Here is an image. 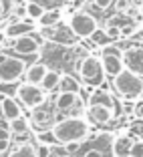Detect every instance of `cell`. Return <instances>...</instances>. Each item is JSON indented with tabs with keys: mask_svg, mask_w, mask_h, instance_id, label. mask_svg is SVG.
<instances>
[{
	"mask_svg": "<svg viewBox=\"0 0 143 157\" xmlns=\"http://www.w3.org/2000/svg\"><path fill=\"white\" fill-rule=\"evenodd\" d=\"M51 133L55 143L60 147L67 143H81L89 137V123L83 117H65L52 125Z\"/></svg>",
	"mask_w": 143,
	"mask_h": 157,
	"instance_id": "cell-1",
	"label": "cell"
},
{
	"mask_svg": "<svg viewBox=\"0 0 143 157\" xmlns=\"http://www.w3.org/2000/svg\"><path fill=\"white\" fill-rule=\"evenodd\" d=\"M113 89L125 101H139L143 97V78L141 75L123 69L117 77H113Z\"/></svg>",
	"mask_w": 143,
	"mask_h": 157,
	"instance_id": "cell-2",
	"label": "cell"
},
{
	"mask_svg": "<svg viewBox=\"0 0 143 157\" xmlns=\"http://www.w3.org/2000/svg\"><path fill=\"white\" fill-rule=\"evenodd\" d=\"M77 73H79V78L91 89H99L105 83V77H107L103 63H101V56H95V55H85L79 60Z\"/></svg>",
	"mask_w": 143,
	"mask_h": 157,
	"instance_id": "cell-3",
	"label": "cell"
},
{
	"mask_svg": "<svg viewBox=\"0 0 143 157\" xmlns=\"http://www.w3.org/2000/svg\"><path fill=\"white\" fill-rule=\"evenodd\" d=\"M26 63L18 56H12L8 52L0 51V83L10 85V83H18L20 78L26 73Z\"/></svg>",
	"mask_w": 143,
	"mask_h": 157,
	"instance_id": "cell-4",
	"label": "cell"
},
{
	"mask_svg": "<svg viewBox=\"0 0 143 157\" xmlns=\"http://www.w3.org/2000/svg\"><path fill=\"white\" fill-rule=\"evenodd\" d=\"M52 107L55 111L60 113L59 119L65 117H81L79 113L83 111V97L79 93H56L52 99Z\"/></svg>",
	"mask_w": 143,
	"mask_h": 157,
	"instance_id": "cell-5",
	"label": "cell"
},
{
	"mask_svg": "<svg viewBox=\"0 0 143 157\" xmlns=\"http://www.w3.org/2000/svg\"><path fill=\"white\" fill-rule=\"evenodd\" d=\"M69 26H71V30L77 34V38H91L93 34L99 30L97 18H95L93 14H89L87 10L73 12V16H71V20H69Z\"/></svg>",
	"mask_w": 143,
	"mask_h": 157,
	"instance_id": "cell-6",
	"label": "cell"
},
{
	"mask_svg": "<svg viewBox=\"0 0 143 157\" xmlns=\"http://www.w3.org/2000/svg\"><path fill=\"white\" fill-rule=\"evenodd\" d=\"M16 99L22 103L26 109H37V107L44 105L48 101V93L38 85H30V83H22L16 89Z\"/></svg>",
	"mask_w": 143,
	"mask_h": 157,
	"instance_id": "cell-7",
	"label": "cell"
},
{
	"mask_svg": "<svg viewBox=\"0 0 143 157\" xmlns=\"http://www.w3.org/2000/svg\"><path fill=\"white\" fill-rule=\"evenodd\" d=\"M41 36L44 40L52 42V44H60V46H73L77 44V34L71 30V26L59 22L55 26H46L41 28Z\"/></svg>",
	"mask_w": 143,
	"mask_h": 157,
	"instance_id": "cell-8",
	"label": "cell"
},
{
	"mask_svg": "<svg viewBox=\"0 0 143 157\" xmlns=\"http://www.w3.org/2000/svg\"><path fill=\"white\" fill-rule=\"evenodd\" d=\"M101 63H103V69H105L107 77H117V75L125 69V65H123V51H121L117 44L103 46Z\"/></svg>",
	"mask_w": 143,
	"mask_h": 157,
	"instance_id": "cell-9",
	"label": "cell"
},
{
	"mask_svg": "<svg viewBox=\"0 0 143 157\" xmlns=\"http://www.w3.org/2000/svg\"><path fill=\"white\" fill-rule=\"evenodd\" d=\"M56 123V115H55V107L48 109V101L44 105L37 107L30 111V127H34L37 131H44V129H52V125Z\"/></svg>",
	"mask_w": 143,
	"mask_h": 157,
	"instance_id": "cell-10",
	"label": "cell"
},
{
	"mask_svg": "<svg viewBox=\"0 0 143 157\" xmlns=\"http://www.w3.org/2000/svg\"><path fill=\"white\" fill-rule=\"evenodd\" d=\"M123 65L127 71L143 77V42L129 44L123 51Z\"/></svg>",
	"mask_w": 143,
	"mask_h": 157,
	"instance_id": "cell-11",
	"label": "cell"
},
{
	"mask_svg": "<svg viewBox=\"0 0 143 157\" xmlns=\"http://www.w3.org/2000/svg\"><path fill=\"white\" fill-rule=\"evenodd\" d=\"M12 51L16 52V55H22V56H34V55L41 52V42L30 33V34H24V36H20V38H14L12 40Z\"/></svg>",
	"mask_w": 143,
	"mask_h": 157,
	"instance_id": "cell-12",
	"label": "cell"
},
{
	"mask_svg": "<svg viewBox=\"0 0 143 157\" xmlns=\"http://www.w3.org/2000/svg\"><path fill=\"white\" fill-rule=\"evenodd\" d=\"M85 115H87V119L91 121V123H95V125H109L111 121L115 119L117 111L107 109V107H99V105H89L87 109H85Z\"/></svg>",
	"mask_w": 143,
	"mask_h": 157,
	"instance_id": "cell-13",
	"label": "cell"
},
{
	"mask_svg": "<svg viewBox=\"0 0 143 157\" xmlns=\"http://www.w3.org/2000/svg\"><path fill=\"white\" fill-rule=\"evenodd\" d=\"M34 30L33 22L30 20H12L4 26V33H6V38L8 40H14V38H20L24 34H30Z\"/></svg>",
	"mask_w": 143,
	"mask_h": 157,
	"instance_id": "cell-14",
	"label": "cell"
},
{
	"mask_svg": "<svg viewBox=\"0 0 143 157\" xmlns=\"http://www.w3.org/2000/svg\"><path fill=\"white\" fill-rule=\"evenodd\" d=\"M46 73H48V67L46 63H33L30 67H26V73H24V83H30V85H38L41 87L42 81H44Z\"/></svg>",
	"mask_w": 143,
	"mask_h": 157,
	"instance_id": "cell-15",
	"label": "cell"
},
{
	"mask_svg": "<svg viewBox=\"0 0 143 157\" xmlns=\"http://www.w3.org/2000/svg\"><path fill=\"white\" fill-rule=\"evenodd\" d=\"M0 115L4 117L6 121L18 119L22 117V109H20L18 101L12 97H0Z\"/></svg>",
	"mask_w": 143,
	"mask_h": 157,
	"instance_id": "cell-16",
	"label": "cell"
},
{
	"mask_svg": "<svg viewBox=\"0 0 143 157\" xmlns=\"http://www.w3.org/2000/svg\"><path fill=\"white\" fill-rule=\"evenodd\" d=\"M87 101L89 105H99V107H107V109L117 111V103L113 99V95H109V91H103V89H93Z\"/></svg>",
	"mask_w": 143,
	"mask_h": 157,
	"instance_id": "cell-17",
	"label": "cell"
},
{
	"mask_svg": "<svg viewBox=\"0 0 143 157\" xmlns=\"http://www.w3.org/2000/svg\"><path fill=\"white\" fill-rule=\"evenodd\" d=\"M133 141L135 139L125 137V135L115 137L113 143H111V153H113V157H129V151H131V147H133Z\"/></svg>",
	"mask_w": 143,
	"mask_h": 157,
	"instance_id": "cell-18",
	"label": "cell"
},
{
	"mask_svg": "<svg viewBox=\"0 0 143 157\" xmlns=\"http://www.w3.org/2000/svg\"><path fill=\"white\" fill-rule=\"evenodd\" d=\"M8 157H38L37 155V143L33 141H22V143L14 145Z\"/></svg>",
	"mask_w": 143,
	"mask_h": 157,
	"instance_id": "cell-19",
	"label": "cell"
},
{
	"mask_svg": "<svg viewBox=\"0 0 143 157\" xmlns=\"http://www.w3.org/2000/svg\"><path fill=\"white\" fill-rule=\"evenodd\" d=\"M10 129V133L12 135H26L28 131H30V121L26 119V117H18V119H12V121H8V125H6Z\"/></svg>",
	"mask_w": 143,
	"mask_h": 157,
	"instance_id": "cell-20",
	"label": "cell"
},
{
	"mask_svg": "<svg viewBox=\"0 0 143 157\" xmlns=\"http://www.w3.org/2000/svg\"><path fill=\"white\" fill-rule=\"evenodd\" d=\"M60 16H63V10H60V8H52V10H46V12L42 14V16L37 20V22L41 24V28L55 26V24L60 22Z\"/></svg>",
	"mask_w": 143,
	"mask_h": 157,
	"instance_id": "cell-21",
	"label": "cell"
},
{
	"mask_svg": "<svg viewBox=\"0 0 143 157\" xmlns=\"http://www.w3.org/2000/svg\"><path fill=\"white\" fill-rule=\"evenodd\" d=\"M60 77H63V75H60L59 71L48 69V73H46V77H44V81H42V85H41V87L44 89L46 93L55 91V89H59V85H60Z\"/></svg>",
	"mask_w": 143,
	"mask_h": 157,
	"instance_id": "cell-22",
	"label": "cell"
},
{
	"mask_svg": "<svg viewBox=\"0 0 143 157\" xmlns=\"http://www.w3.org/2000/svg\"><path fill=\"white\" fill-rule=\"evenodd\" d=\"M59 91L60 93H79V91H81V85H79V81L75 77H71V75H63V77H60Z\"/></svg>",
	"mask_w": 143,
	"mask_h": 157,
	"instance_id": "cell-23",
	"label": "cell"
},
{
	"mask_svg": "<svg viewBox=\"0 0 143 157\" xmlns=\"http://www.w3.org/2000/svg\"><path fill=\"white\" fill-rule=\"evenodd\" d=\"M44 6L38 4V2H34V0H30V2H26V18L28 20H38L44 14Z\"/></svg>",
	"mask_w": 143,
	"mask_h": 157,
	"instance_id": "cell-24",
	"label": "cell"
},
{
	"mask_svg": "<svg viewBox=\"0 0 143 157\" xmlns=\"http://www.w3.org/2000/svg\"><path fill=\"white\" fill-rule=\"evenodd\" d=\"M91 38H93V44H95V46H105V44H109V40H111V38L107 36V33H105V30H101V28H99Z\"/></svg>",
	"mask_w": 143,
	"mask_h": 157,
	"instance_id": "cell-25",
	"label": "cell"
},
{
	"mask_svg": "<svg viewBox=\"0 0 143 157\" xmlns=\"http://www.w3.org/2000/svg\"><path fill=\"white\" fill-rule=\"evenodd\" d=\"M133 6V2L131 0H115L113 2V8H115L117 14H127V10Z\"/></svg>",
	"mask_w": 143,
	"mask_h": 157,
	"instance_id": "cell-26",
	"label": "cell"
},
{
	"mask_svg": "<svg viewBox=\"0 0 143 157\" xmlns=\"http://www.w3.org/2000/svg\"><path fill=\"white\" fill-rule=\"evenodd\" d=\"M129 129H131V133H133L137 139H143V119H135V121H131Z\"/></svg>",
	"mask_w": 143,
	"mask_h": 157,
	"instance_id": "cell-27",
	"label": "cell"
},
{
	"mask_svg": "<svg viewBox=\"0 0 143 157\" xmlns=\"http://www.w3.org/2000/svg\"><path fill=\"white\" fill-rule=\"evenodd\" d=\"M107 33V36L111 38V40H119L121 38V28L119 26H111V24H105V28H103Z\"/></svg>",
	"mask_w": 143,
	"mask_h": 157,
	"instance_id": "cell-28",
	"label": "cell"
},
{
	"mask_svg": "<svg viewBox=\"0 0 143 157\" xmlns=\"http://www.w3.org/2000/svg\"><path fill=\"white\" fill-rule=\"evenodd\" d=\"M129 157H143V139H135L133 147L129 151Z\"/></svg>",
	"mask_w": 143,
	"mask_h": 157,
	"instance_id": "cell-29",
	"label": "cell"
},
{
	"mask_svg": "<svg viewBox=\"0 0 143 157\" xmlns=\"http://www.w3.org/2000/svg\"><path fill=\"white\" fill-rule=\"evenodd\" d=\"M14 10V2L12 0H0V20L6 16V12Z\"/></svg>",
	"mask_w": 143,
	"mask_h": 157,
	"instance_id": "cell-30",
	"label": "cell"
},
{
	"mask_svg": "<svg viewBox=\"0 0 143 157\" xmlns=\"http://www.w3.org/2000/svg\"><path fill=\"white\" fill-rule=\"evenodd\" d=\"M37 155L38 157H51V147L46 143H41V141H38L37 143Z\"/></svg>",
	"mask_w": 143,
	"mask_h": 157,
	"instance_id": "cell-31",
	"label": "cell"
},
{
	"mask_svg": "<svg viewBox=\"0 0 143 157\" xmlns=\"http://www.w3.org/2000/svg\"><path fill=\"white\" fill-rule=\"evenodd\" d=\"M113 2H115V0H93L95 8H99V10H109L111 6H113Z\"/></svg>",
	"mask_w": 143,
	"mask_h": 157,
	"instance_id": "cell-32",
	"label": "cell"
},
{
	"mask_svg": "<svg viewBox=\"0 0 143 157\" xmlns=\"http://www.w3.org/2000/svg\"><path fill=\"white\" fill-rule=\"evenodd\" d=\"M63 149H65L67 155H75L81 149V143H67V145H63Z\"/></svg>",
	"mask_w": 143,
	"mask_h": 157,
	"instance_id": "cell-33",
	"label": "cell"
},
{
	"mask_svg": "<svg viewBox=\"0 0 143 157\" xmlns=\"http://www.w3.org/2000/svg\"><path fill=\"white\" fill-rule=\"evenodd\" d=\"M133 117H135V119H143V101H135V105H133Z\"/></svg>",
	"mask_w": 143,
	"mask_h": 157,
	"instance_id": "cell-34",
	"label": "cell"
},
{
	"mask_svg": "<svg viewBox=\"0 0 143 157\" xmlns=\"http://www.w3.org/2000/svg\"><path fill=\"white\" fill-rule=\"evenodd\" d=\"M83 157H105V153H103L99 147H91V149H87V151H85Z\"/></svg>",
	"mask_w": 143,
	"mask_h": 157,
	"instance_id": "cell-35",
	"label": "cell"
},
{
	"mask_svg": "<svg viewBox=\"0 0 143 157\" xmlns=\"http://www.w3.org/2000/svg\"><path fill=\"white\" fill-rule=\"evenodd\" d=\"M12 12L16 14L18 18H24V16H26V4H16V6H14V10H12Z\"/></svg>",
	"mask_w": 143,
	"mask_h": 157,
	"instance_id": "cell-36",
	"label": "cell"
},
{
	"mask_svg": "<svg viewBox=\"0 0 143 157\" xmlns=\"http://www.w3.org/2000/svg\"><path fill=\"white\" fill-rule=\"evenodd\" d=\"M10 129L8 127H0V141H6V139H10Z\"/></svg>",
	"mask_w": 143,
	"mask_h": 157,
	"instance_id": "cell-37",
	"label": "cell"
},
{
	"mask_svg": "<svg viewBox=\"0 0 143 157\" xmlns=\"http://www.w3.org/2000/svg\"><path fill=\"white\" fill-rule=\"evenodd\" d=\"M10 149V139H6V141H0V153H4Z\"/></svg>",
	"mask_w": 143,
	"mask_h": 157,
	"instance_id": "cell-38",
	"label": "cell"
},
{
	"mask_svg": "<svg viewBox=\"0 0 143 157\" xmlns=\"http://www.w3.org/2000/svg\"><path fill=\"white\" fill-rule=\"evenodd\" d=\"M6 40H8V38H6V33H4V28H2V30H0V46L4 44Z\"/></svg>",
	"mask_w": 143,
	"mask_h": 157,
	"instance_id": "cell-39",
	"label": "cell"
},
{
	"mask_svg": "<svg viewBox=\"0 0 143 157\" xmlns=\"http://www.w3.org/2000/svg\"><path fill=\"white\" fill-rule=\"evenodd\" d=\"M12 2H14V6L16 4H26V0H12Z\"/></svg>",
	"mask_w": 143,
	"mask_h": 157,
	"instance_id": "cell-40",
	"label": "cell"
},
{
	"mask_svg": "<svg viewBox=\"0 0 143 157\" xmlns=\"http://www.w3.org/2000/svg\"><path fill=\"white\" fill-rule=\"evenodd\" d=\"M141 78H143V77H141Z\"/></svg>",
	"mask_w": 143,
	"mask_h": 157,
	"instance_id": "cell-41",
	"label": "cell"
}]
</instances>
